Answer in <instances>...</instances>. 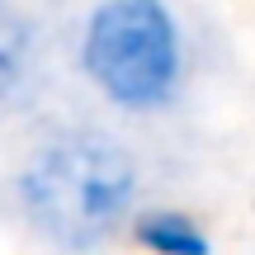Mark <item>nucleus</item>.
I'll list each match as a JSON object with an SVG mask.
<instances>
[{
    "label": "nucleus",
    "mask_w": 255,
    "mask_h": 255,
    "mask_svg": "<svg viewBox=\"0 0 255 255\" xmlns=\"http://www.w3.org/2000/svg\"><path fill=\"white\" fill-rule=\"evenodd\" d=\"M9 203L28 237L57 255H95L128 237L142 213V165L100 123L47 128L9 175Z\"/></svg>",
    "instance_id": "nucleus-1"
},
{
    "label": "nucleus",
    "mask_w": 255,
    "mask_h": 255,
    "mask_svg": "<svg viewBox=\"0 0 255 255\" xmlns=\"http://www.w3.org/2000/svg\"><path fill=\"white\" fill-rule=\"evenodd\" d=\"M76 81L119 119H161L194 76L189 24L165 0H100L81 9L66 38Z\"/></svg>",
    "instance_id": "nucleus-2"
},
{
    "label": "nucleus",
    "mask_w": 255,
    "mask_h": 255,
    "mask_svg": "<svg viewBox=\"0 0 255 255\" xmlns=\"http://www.w3.org/2000/svg\"><path fill=\"white\" fill-rule=\"evenodd\" d=\"M47 19L28 5L0 0V128L24 119L47 85Z\"/></svg>",
    "instance_id": "nucleus-3"
},
{
    "label": "nucleus",
    "mask_w": 255,
    "mask_h": 255,
    "mask_svg": "<svg viewBox=\"0 0 255 255\" xmlns=\"http://www.w3.org/2000/svg\"><path fill=\"white\" fill-rule=\"evenodd\" d=\"M128 241L142 255H213L208 222L180 203H142L128 227Z\"/></svg>",
    "instance_id": "nucleus-4"
}]
</instances>
